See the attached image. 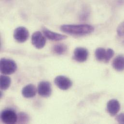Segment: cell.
Returning a JSON list of instances; mask_svg holds the SVG:
<instances>
[{
    "label": "cell",
    "instance_id": "obj_15",
    "mask_svg": "<svg viewBox=\"0 0 124 124\" xmlns=\"http://www.w3.org/2000/svg\"><path fill=\"white\" fill-rule=\"evenodd\" d=\"M67 50V46L64 44H57L54 46L53 47V52L59 55H63L65 54Z\"/></svg>",
    "mask_w": 124,
    "mask_h": 124
},
{
    "label": "cell",
    "instance_id": "obj_16",
    "mask_svg": "<svg viewBox=\"0 0 124 124\" xmlns=\"http://www.w3.org/2000/svg\"><path fill=\"white\" fill-rule=\"evenodd\" d=\"M115 52L114 50L111 48H109L106 50V57L104 62L105 63H108L109 62L111 59L114 56Z\"/></svg>",
    "mask_w": 124,
    "mask_h": 124
},
{
    "label": "cell",
    "instance_id": "obj_2",
    "mask_svg": "<svg viewBox=\"0 0 124 124\" xmlns=\"http://www.w3.org/2000/svg\"><path fill=\"white\" fill-rule=\"evenodd\" d=\"M0 70L2 74L10 75L17 70V64L16 62L11 59L3 58L0 61Z\"/></svg>",
    "mask_w": 124,
    "mask_h": 124
},
{
    "label": "cell",
    "instance_id": "obj_7",
    "mask_svg": "<svg viewBox=\"0 0 124 124\" xmlns=\"http://www.w3.org/2000/svg\"><path fill=\"white\" fill-rule=\"evenodd\" d=\"M31 43L35 48L40 49L45 46L46 39L40 31H36L32 35Z\"/></svg>",
    "mask_w": 124,
    "mask_h": 124
},
{
    "label": "cell",
    "instance_id": "obj_3",
    "mask_svg": "<svg viewBox=\"0 0 124 124\" xmlns=\"http://www.w3.org/2000/svg\"><path fill=\"white\" fill-rule=\"evenodd\" d=\"M0 119L1 121L5 124H15L18 120V116L13 110L6 109L1 112Z\"/></svg>",
    "mask_w": 124,
    "mask_h": 124
},
{
    "label": "cell",
    "instance_id": "obj_13",
    "mask_svg": "<svg viewBox=\"0 0 124 124\" xmlns=\"http://www.w3.org/2000/svg\"><path fill=\"white\" fill-rule=\"evenodd\" d=\"M0 89L5 90L9 88L11 84V79L7 75H0Z\"/></svg>",
    "mask_w": 124,
    "mask_h": 124
},
{
    "label": "cell",
    "instance_id": "obj_6",
    "mask_svg": "<svg viewBox=\"0 0 124 124\" xmlns=\"http://www.w3.org/2000/svg\"><path fill=\"white\" fill-rule=\"evenodd\" d=\"M52 86L51 84L46 81L39 83L37 87V92L39 95L43 97L48 98L52 94Z\"/></svg>",
    "mask_w": 124,
    "mask_h": 124
},
{
    "label": "cell",
    "instance_id": "obj_1",
    "mask_svg": "<svg viewBox=\"0 0 124 124\" xmlns=\"http://www.w3.org/2000/svg\"><path fill=\"white\" fill-rule=\"evenodd\" d=\"M61 30L63 32L74 35H84L90 34L94 31L93 26L88 24L63 25Z\"/></svg>",
    "mask_w": 124,
    "mask_h": 124
},
{
    "label": "cell",
    "instance_id": "obj_12",
    "mask_svg": "<svg viewBox=\"0 0 124 124\" xmlns=\"http://www.w3.org/2000/svg\"><path fill=\"white\" fill-rule=\"evenodd\" d=\"M112 66L116 71H122L124 70V56L119 55L113 61Z\"/></svg>",
    "mask_w": 124,
    "mask_h": 124
},
{
    "label": "cell",
    "instance_id": "obj_4",
    "mask_svg": "<svg viewBox=\"0 0 124 124\" xmlns=\"http://www.w3.org/2000/svg\"><path fill=\"white\" fill-rule=\"evenodd\" d=\"M29 37V32L24 27L20 26L16 28L14 32V38L16 41L22 43L26 42Z\"/></svg>",
    "mask_w": 124,
    "mask_h": 124
},
{
    "label": "cell",
    "instance_id": "obj_10",
    "mask_svg": "<svg viewBox=\"0 0 124 124\" xmlns=\"http://www.w3.org/2000/svg\"><path fill=\"white\" fill-rule=\"evenodd\" d=\"M37 91V89L35 86L33 84H29L22 88L21 93L23 97L26 99H31L35 96Z\"/></svg>",
    "mask_w": 124,
    "mask_h": 124
},
{
    "label": "cell",
    "instance_id": "obj_9",
    "mask_svg": "<svg viewBox=\"0 0 124 124\" xmlns=\"http://www.w3.org/2000/svg\"><path fill=\"white\" fill-rule=\"evenodd\" d=\"M120 107L119 102L116 99L110 100L107 104V112L112 116H114L118 113Z\"/></svg>",
    "mask_w": 124,
    "mask_h": 124
},
{
    "label": "cell",
    "instance_id": "obj_17",
    "mask_svg": "<svg viewBox=\"0 0 124 124\" xmlns=\"http://www.w3.org/2000/svg\"><path fill=\"white\" fill-rule=\"evenodd\" d=\"M18 120H19V122L22 123H25L28 122V120H29L28 116L25 114L23 113H21L19 114L18 116Z\"/></svg>",
    "mask_w": 124,
    "mask_h": 124
},
{
    "label": "cell",
    "instance_id": "obj_14",
    "mask_svg": "<svg viewBox=\"0 0 124 124\" xmlns=\"http://www.w3.org/2000/svg\"><path fill=\"white\" fill-rule=\"evenodd\" d=\"M106 54V50L103 48H98L95 52V58L99 62H104Z\"/></svg>",
    "mask_w": 124,
    "mask_h": 124
},
{
    "label": "cell",
    "instance_id": "obj_8",
    "mask_svg": "<svg viewBox=\"0 0 124 124\" xmlns=\"http://www.w3.org/2000/svg\"><path fill=\"white\" fill-rule=\"evenodd\" d=\"M89 52L85 48L78 47L76 48L73 52V59L79 62H84L88 59Z\"/></svg>",
    "mask_w": 124,
    "mask_h": 124
},
{
    "label": "cell",
    "instance_id": "obj_5",
    "mask_svg": "<svg viewBox=\"0 0 124 124\" xmlns=\"http://www.w3.org/2000/svg\"><path fill=\"white\" fill-rule=\"evenodd\" d=\"M54 83L59 88L62 90H68L72 85L71 80L63 75L57 76L54 80Z\"/></svg>",
    "mask_w": 124,
    "mask_h": 124
},
{
    "label": "cell",
    "instance_id": "obj_18",
    "mask_svg": "<svg viewBox=\"0 0 124 124\" xmlns=\"http://www.w3.org/2000/svg\"><path fill=\"white\" fill-rule=\"evenodd\" d=\"M117 32L120 36H124V21L121 23L117 29Z\"/></svg>",
    "mask_w": 124,
    "mask_h": 124
},
{
    "label": "cell",
    "instance_id": "obj_11",
    "mask_svg": "<svg viewBox=\"0 0 124 124\" xmlns=\"http://www.w3.org/2000/svg\"><path fill=\"white\" fill-rule=\"evenodd\" d=\"M43 31L45 36L47 38L51 40L59 41L66 39L67 38V36L65 35L53 32L47 29L44 28L43 30Z\"/></svg>",
    "mask_w": 124,
    "mask_h": 124
},
{
    "label": "cell",
    "instance_id": "obj_19",
    "mask_svg": "<svg viewBox=\"0 0 124 124\" xmlns=\"http://www.w3.org/2000/svg\"><path fill=\"white\" fill-rule=\"evenodd\" d=\"M117 122L121 124H124V114L121 113L117 115L116 117Z\"/></svg>",
    "mask_w": 124,
    "mask_h": 124
}]
</instances>
